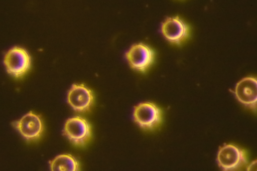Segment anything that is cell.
I'll return each mask as SVG.
<instances>
[{"instance_id": "6", "label": "cell", "mask_w": 257, "mask_h": 171, "mask_svg": "<svg viewBox=\"0 0 257 171\" xmlns=\"http://www.w3.org/2000/svg\"><path fill=\"white\" fill-rule=\"evenodd\" d=\"M14 128L28 141L39 138L43 131V123L40 116L30 111L20 119L12 122Z\"/></svg>"}, {"instance_id": "7", "label": "cell", "mask_w": 257, "mask_h": 171, "mask_svg": "<svg viewBox=\"0 0 257 171\" xmlns=\"http://www.w3.org/2000/svg\"><path fill=\"white\" fill-rule=\"evenodd\" d=\"M161 31L167 41L175 45L181 44L189 34L187 24L178 16L166 18L161 24Z\"/></svg>"}, {"instance_id": "5", "label": "cell", "mask_w": 257, "mask_h": 171, "mask_svg": "<svg viewBox=\"0 0 257 171\" xmlns=\"http://www.w3.org/2000/svg\"><path fill=\"white\" fill-rule=\"evenodd\" d=\"M63 134L73 143L82 146L91 136L90 126L85 119L78 116L72 117L65 122Z\"/></svg>"}, {"instance_id": "3", "label": "cell", "mask_w": 257, "mask_h": 171, "mask_svg": "<svg viewBox=\"0 0 257 171\" xmlns=\"http://www.w3.org/2000/svg\"><path fill=\"white\" fill-rule=\"evenodd\" d=\"M125 57L132 68L144 73L153 63L155 53L147 45L138 43L128 49L125 53Z\"/></svg>"}, {"instance_id": "1", "label": "cell", "mask_w": 257, "mask_h": 171, "mask_svg": "<svg viewBox=\"0 0 257 171\" xmlns=\"http://www.w3.org/2000/svg\"><path fill=\"white\" fill-rule=\"evenodd\" d=\"M31 59L28 52L24 48L15 46L5 54L4 64L7 72L15 78H20L29 70Z\"/></svg>"}, {"instance_id": "4", "label": "cell", "mask_w": 257, "mask_h": 171, "mask_svg": "<svg viewBox=\"0 0 257 171\" xmlns=\"http://www.w3.org/2000/svg\"><path fill=\"white\" fill-rule=\"evenodd\" d=\"M217 162L223 170H234L247 163L245 152L238 146L231 144L221 147L217 154Z\"/></svg>"}, {"instance_id": "8", "label": "cell", "mask_w": 257, "mask_h": 171, "mask_svg": "<svg viewBox=\"0 0 257 171\" xmlns=\"http://www.w3.org/2000/svg\"><path fill=\"white\" fill-rule=\"evenodd\" d=\"M93 99L92 90L83 84H73L67 95L68 103L78 112L88 110L93 103Z\"/></svg>"}, {"instance_id": "10", "label": "cell", "mask_w": 257, "mask_h": 171, "mask_svg": "<svg viewBox=\"0 0 257 171\" xmlns=\"http://www.w3.org/2000/svg\"><path fill=\"white\" fill-rule=\"evenodd\" d=\"M51 170H78L79 163L71 155L60 154L49 161Z\"/></svg>"}, {"instance_id": "2", "label": "cell", "mask_w": 257, "mask_h": 171, "mask_svg": "<svg viewBox=\"0 0 257 171\" xmlns=\"http://www.w3.org/2000/svg\"><path fill=\"white\" fill-rule=\"evenodd\" d=\"M134 121L142 128L152 130L161 123L162 113L156 104L150 102H144L135 106L133 111Z\"/></svg>"}, {"instance_id": "9", "label": "cell", "mask_w": 257, "mask_h": 171, "mask_svg": "<svg viewBox=\"0 0 257 171\" xmlns=\"http://www.w3.org/2000/svg\"><path fill=\"white\" fill-rule=\"evenodd\" d=\"M234 94L240 103L252 109H256L257 82L255 78L247 77L240 80L235 85Z\"/></svg>"}]
</instances>
